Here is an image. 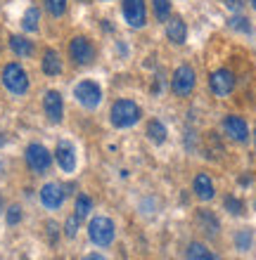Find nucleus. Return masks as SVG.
<instances>
[{
	"label": "nucleus",
	"mask_w": 256,
	"mask_h": 260,
	"mask_svg": "<svg viewBox=\"0 0 256 260\" xmlns=\"http://www.w3.org/2000/svg\"><path fill=\"white\" fill-rule=\"evenodd\" d=\"M140 116H143V111L131 100H119L111 107V123L117 128H131V125H135L140 121Z\"/></svg>",
	"instance_id": "nucleus-1"
},
{
	"label": "nucleus",
	"mask_w": 256,
	"mask_h": 260,
	"mask_svg": "<svg viewBox=\"0 0 256 260\" xmlns=\"http://www.w3.org/2000/svg\"><path fill=\"white\" fill-rule=\"evenodd\" d=\"M88 234H90V241L97 244V246H109L114 241V222L104 215H97V218L90 220L88 225Z\"/></svg>",
	"instance_id": "nucleus-2"
},
{
	"label": "nucleus",
	"mask_w": 256,
	"mask_h": 260,
	"mask_svg": "<svg viewBox=\"0 0 256 260\" xmlns=\"http://www.w3.org/2000/svg\"><path fill=\"white\" fill-rule=\"evenodd\" d=\"M3 83H5V88L14 95H24L29 90V76L26 71L19 67V64H7L3 69Z\"/></svg>",
	"instance_id": "nucleus-3"
},
{
	"label": "nucleus",
	"mask_w": 256,
	"mask_h": 260,
	"mask_svg": "<svg viewBox=\"0 0 256 260\" xmlns=\"http://www.w3.org/2000/svg\"><path fill=\"white\" fill-rule=\"evenodd\" d=\"M194 71L187 64H183V67L176 69V74H173V81H171V88L173 92L178 97H187L190 92L194 90Z\"/></svg>",
	"instance_id": "nucleus-4"
},
{
	"label": "nucleus",
	"mask_w": 256,
	"mask_h": 260,
	"mask_svg": "<svg viewBox=\"0 0 256 260\" xmlns=\"http://www.w3.org/2000/svg\"><path fill=\"white\" fill-rule=\"evenodd\" d=\"M74 97L83 104L86 109H95L97 104H100V100H102V90H100V85H97V83L83 81V83H78V85H76Z\"/></svg>",
	"instance_id": "nucleus-5"
},
{
	"label": "nucleus",
	"mask_w": 256,
	"mask_h": 260,
	"mask_svg": "<svg viewBox=\"0 0 256 260\" xmlns=\"http://www.w3.org/2000/svg\"><path fill=\"white\" fill-rule=\"evenodd\" d=\"M26 164L34 173H45L50 168V164H52V156H50V151L43 144H29Z\"/></svg>",
	"instance_id": "nucleus-6"
},
{
	"label": "nucleus",
	"mask_w": 256,
	"mask_h": 260,
	"mask_svg": "<svg viewBox=\"0 0 256 260\" xmlns=\"http://www.w3.org/2000/svg\"><path fill=\"white\" fill-rule=\"evenodd\" d=\"M209 85H211V90H214V95L225 97V95L233 92V88H235V76H233V71H228V69H218V71L211 74Z\"/></svg>",
	"instance_id": "nucleus-7"
},
{
	"label": "nucleus",
	"mask_w": 256,
	"mask_h": 260,
	"mask_svg": "<svg viewBox=\"0 0 256 260\" xmlns=\"http://www.w3.org/2000/svg\"><path fill=\"white\" fill-rule=\"evenodd\" d=\"M124 17L133 28H140L147 21V10H145V0H124Z\"/></svg>",
	"instance_id": "nucleus-8"
},
{
	"label": "nucleus",
	"mask_w": 256,
	"mask_h": 260,
	"mask_svg": "<svg viewBox=\"0 0 256 260\" xmlns=\"http://www.w3.org/2000/svg\"><path fill=\"white\" fill-rule=\"evenodd\" d=\"M43 107H45V114L52 123H60L64 116V104H62V95L57 90H48L45 92V100H43Z\"/></svg>",
	"instance_id": "nucleus-9"
},
{
	"label": "nucleus",
	"mask_w": 256,
	"mask_h": 260,
	"mask_svg": "<svg viewBox=\"0 0 256 260\" xmlns=\"http://www.w3.org/2000/svg\"><path fill=\"white\" fill-rule=\"evenodd\" d=\"M223 128H225V133H228L235 142H247V137H249L247 121H244V118H240V116H225Z\"/></svg>",
	"instance_id": "nucleus-10"
},
{
	"label": "nucleus",
	"mask_w": 256,
	"mask_h": 260,
	"mask_svg": "<svg viewBox=\"0 0 256 260\" xmlns=\"http://www.w3.org/2000/svg\"><path fill=\"white\" fill-rule=\"evenodd\" d=\"M69 55L71 59L76 64H88L90 59H93V45H90L86 38H74V41L69 43Z\"/></svg>",
	"instance_id": "nucleus-11"
},
{
	"label": "nucleus",
	"mask_w": 256,
	"mask_h": 260,
	"mask_svg": "<svg viewBox=\"0 0 256 260\" xmlns=\"http://www.w3.org/2000/svg\"><path fill=\"white\" fill-rule=\"evenodd\" d=\"M55 156H57V164H60V168H62L64 173H71L76 168V151H74V144L60 142L55 149Z\"/></svg>",
	"instance_id": "nucleus-12"
},
{
	"label": "nucleus",
	"mask_w": 256,
	"mask_h": 260,
	"mask_svg": "<svg viewBox=\"0 0 256 260\" xmlns=\"http://www.w3.org/2000/svg\"><path fill=\"white\" fill-rule=\"evenodd\" d=\"M41 201L50 211H52V208H60L64 201V189L57 185V182H48V185L41 189Z\"/></svg>",
	"instance_id": "nucleus-13"
},
{
	"label": "nucleus",
	"mask_w": 256,
	"mask_h": 260,
	"mask_svg": "<svg viewBox=\"0 0 256 260\" xmlns=\"http://www.w3.org/2000/svg\"><path fill=\"white\" fill-rule=\"evenodd\" d=\"M192 189L197 194V199L202 201H209V199H214V185H211V180H209L207 173H200L192 182Z\"/></svg>",
	"instance_id": "nucleus-14"
},
{
	"label": "nucleus",
	"mask_w": 256,
	"mask_h": 260,
	"mask_svg": "<svg viewBox=\"0 0 256 260\" xmlns=\"http://www.w3.org/2000/svg\"><path fill=\"white\" fill-rule=\"evenodd\" d=\"M166 36L171 43H185V36H187V26L185 21L180 19V17H173V19H168L166 24Z\"/></svg>",
	"instance_id": "nucleus-15"
},
{
	"label": "nucleus",
	"mask_w": 256,
	"mask_h": 260,
	"mask_svg": "<svg viewBox=\"0 0 256 260\" xmlns=\"http://www.w3.org/2000/svg\"><path fill=\"white\" fill-rule=\"evenodd\" d=\"M43 71L48 76L62 74V62H60V57H57L55 50H48V52L43 55Z\"/></svg>",
	"instance_id": "nucleus-16"
},
{
	"label": "nucleus",
	"mask_w": 256,
	"mask_h": 260,
	"mask_svg": "<svg viewBox=\"0 0 256 260\" xmlns=\"http://www.w3.org/2000/svg\"><path fill=\"white\" fill-rule=\"evenodd\" d=\"M10 48L14 50V55H19V57H31V52H34L31 41L21 38V36H12V38H10Z\"/></svg>",
	"instance_id": "nucleus-17"
},
{
	"label": "nucleus",
	"mask_w": 256,
	"mask_h": 260,
	"mask_svg": "<svg viewBox=\"0 0 256 260\" xmlns=\"http://www.w3.org/2000/svg\"><path fill=\"white\" fill-rule=\"evenodd\" d=\"M197 220H200V225L202 230L209 234V237H214L216 232H218V220H216L214 213H209V211H202L200 215H197Z\"/></svg>",
	"instance_id": "nucleus-18"
},
{
	"label": "nucleus",
	"mask_w": 256,
	"mask_h": 260,
	"mask_svg": "<svg viewBox=\"0 0 256 260\" xmlns=\"http://www.w3.org/2000/svg\"><path fill=\"white\" fill-rule=\"evenodd\" d=\"M187 258L190 260H218L209 248H204L202 244H197V241L190 244V248H187Z\"/></svg>",
	"instance_id": "nucleus-19"
},
{
	"label": "nucleus",
	"mask_w": 256,
	"mask_h": 260,
	"mask_svg": "<svg viewBox=\"0 0 256 260\" xmlns=\"http://www.w3.org/2000/svg\"><path fill=\"white\" fill-rule=\"evenodd\" d=\"M147 135H150L152 142L161 144L166 140V128H164V123H159V121H150V123H147Z\"/></svg>",
	"instance_id": "nucleus-20"
},
{
	"label": "nucleus",
	"mask_w": 256,
	"mask_h": 260,
	"mask_svg": "<svg viewBox=\"0 0 256 260\" xmlns=\"http://www.w3.org/2000/svg\"><path fill=\"white\" fill-rule=\"evenodd\" d=\"M154 3V14H157V19L164 21L168 19V14H171V3L168 0H152Z\"/></svg>",
	"instance_id": "nucleus-21"
},
{
	"label": "nucleus",
	"mask_w": 256,
	"mask_h": 260,
	"mask_svg": "<svg viewBox=\"0 0 256 260\" xmlns=\"http://www.w3.org/2000/svg\"><path fill=\"white\" fill-rule=\"evenodd\" d=\"M21 26L26 28V31H36V28H38V10H36V7L26 10V14H24V21H21Z\"/></svg>",
	"instance_id": "nucleus-22"
},
{
	"label": "nucleus",
	"mask_w": 256,
	"mask_h": 260,
	"mask_svg": "<svg viewBox=\"0 0 256 260\" xmlns=\"http://www.w3.org/2000/svg\"><path fill=\"white\" fill-rule=\"evenodd\" d=\"M90 208H93V201H90L88 197H78L76 199V215H78V220H83L86 215L90 213Z\"/></svg>",
	"instance_id": "nucleus-23"
},
{
	"label": "nucleus",
	"mask_w": 256,
	"mask_h": 260,
	"mask_svg": "<svg viewBox=\"0 0 256 260\" xmlns=\"http://www.w3.org/2000/svg\"><path fill=\"white\" fill-rule=\"evenodd\" d=\"M235 246L240 248V251H247V248L251 246V232L249 230H242V232L235 234Z\"/></svg>",
	"instance_id": "nucleus-24"
},
{
	"label": "nucleus",
	"mask_w": 256,
	"mask_h": 260,
	"mask_svg": "<svg viewBox=\"0 0 256 260\" xmlns=\"http://www.w3.org/2000/svg\"><path fill=\"white\" fill-rule=\"evenodd\" d=\"M45 5H48L50 14L60 17V14H64V10H67V0H45Z\"/></svg>",
	"instance_id": "nucleus-25"
},
{
	"label": "nucleus",
	"mask_w": 256,
	"mask_h": 260,
	"mask_svg": "<svg viewBox=\"0 0 256 260\" xmlns=\"http://www.w3.org/2000/svg\"><path fill=\"white\" fill-rule=\"evenodd\" d=\"M225 208H228L233 215H240V213L244 211V204L240 201V199H235V197H225Z\"/></svg>",
	"instance_id": "nucleus-26"
},
{
	"label": "nucleus",
	"mask_w": 256,
	"mask_h": 260,
	"mask_svg": "<svg viewBox=\"0 0 256 260\" xmlns=\"http://www.w3.org/2000/svg\"><path fill=\"white\" fill-rule=\"evenodd\" d=\"M230 26L237 28V31H242V34H249L251 31L249 19H244V17H233V19H230Z\"/></svg>",
	"instance_id": "nucleus-27"
},
{
	"label": "nucleus",
	"mask_w": 256,
	"mask_h": 260,
	"mask_svg": "<svg viewBox=\"0 0 256 260\" xmlns=\"http://www.w3.org/2000/svg\"><path fill=\"white\" fill-rule=\"evenodd\" d=\"M76 232H78V215H71L67 220V225H64V234L71 239V237H76Z\"/></svg>",
	"instance_id": "nucleus-28"
},
{
	"label": "nucleus",
	"mask_w": 256,
	"mask_h": 260,
	"mask_svg": "<svg viewBox=\"0 0 256 260\" xmlns=\"http://www.w3.org/2000/svg\"><path fill=\"white\" fill-rule=\"evenodd\" d=\"M19 220H21V208L19 206H12V208L7 211V222H10V225H17Z\"/></svg>",
	"instance_id": "nucleus-29"
},
{
	"label": "nucleus",
	"mask_w": 256,
	"mask_h": 260,
	"mask_svg": "<svg viewBox=\"0 0 256 260\" xmlns=\"http://www.w3.org/2000/svg\"><path fill=\"white\" fill-rule=\"evenodd\" d=\"M228 7H233V10H240V7H242V0H228Z\"/></svg>",
	"instance_id": "nucleus-30"
},
{
	"label": "nucleus",
	"mask_w": 256,
	"mask_h": 260,
	"mask_svg": "<svg viewBox=\"0 0 256 260\" xmlns=\"http://www.w3.org/2000/svg\"><path fill=\"white\" fill-rule=\"evenodd\" d=\"M83 260H107L104 255H100V253H90V255H86Z\"/></svg>",
	"instance_id": "nucleus-31"
},
{
	"label": "nucleus",
	"mask_w": 256,
	"mask_h": 260,
	"mask_svg": "<svg viewBox=\"0 0 256 260\" xmlns=\"http://www.w3.org/2000/svg\"><path fill=\"white\" fill-rule=\"evenodd\" d=\"M0 213H3V197H0Z\"/></svg>",
	"instance_id": "nucleus-32"
},
{
	"label": "nucleus",
	"mask_w": 256,
	"mask_h": 260,
	"mask_svg": "<svg viewBox=\"0 0 256 260\" xmlns=\"http://www.w3.org/2000/svg\"><path fill=\"white\" fill-rule=\"evenodd\" d=\"M251 5H254V10H256V0H251Z\"/></svg>",
	"instance_id": "nucleus-33"
},
{
	"label": "nucleus",
	"mask_w": 256,
	"mask_h": 260,
	"mask_svg": "<svg viewBox=\"0 0 256 260\" xmlns=\"http://www.w3.org/2000/svg\"><path fill=\"white\" fill-rule=\"evenodd\" d=\"M254 140H256V137H254Z\"/></svg>",
	"instance_id": "nucleus-34"
}]
</instances>
